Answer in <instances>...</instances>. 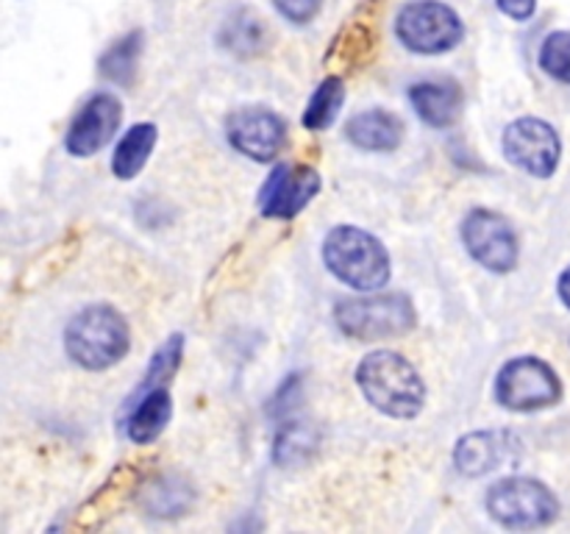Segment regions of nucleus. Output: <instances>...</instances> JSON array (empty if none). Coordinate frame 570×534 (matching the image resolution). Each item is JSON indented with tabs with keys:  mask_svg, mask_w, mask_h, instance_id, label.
<instances>
[{
	"mask_svg": "<svg viewBox=\"0 0 570 534\" xmlns=\"http://www.w3.org/2000/svg\"><path fill=\"white\" fill-rule=\"evenodd\" d=\"M495 6H499L501 14L515 22L532 20L534 11H538V0H495Z\"/></svg>",
	"mask_w": 570,
	"mask_h": 534,
	"instance_id": "cd10ccee",
	"label": "nucleus"
},
{
	"mask_svg": "<svg viewBox=\"0 0 570 534\" xmlns=\"http://www.w3.org/2000/svg\"><path fill=\"white\" fill-rule=\"evenodd\" d=\"M538 65L546 76L570 87V31H554L543 39Z\"/></svg>",
	"mask_w": 570,
	"mask_h": 534,
	"instance_id": "b1692460",
	"label": "nucleus"
},
{
	"mask_svg": "<svg viewBox=\"0 0 570 534\" xmlns=\"http://www.w3.org/2000/svg\"><path fill=\"white\" fill-rule=\"evenodd\" d=\"M142 44H145V33L139 31H128L126 37L117 39L111 48L104 50V56L98 59V72L100 78L111 83H120V87H128L134 81V72H137L139 56H142Z\"/></svg>",
	"mask_w": 570,
	"mask_h": 534,
	"instance_id": "6ab92c4d",
	"label": "nucleus"
},
{
	"mask_svg": "<svg viewBox=\"0 0 570 534\" xmlns=\"http://www.w3.org/2000/svg\"><path fill=\"white\" fill-rule=\"evenodd\" d=\"M328 270L360 293H379L390 281V254L373 234L356 226H334L323 239Z\"/></svg>",
	"mask_w": 570,
	"mask_h": 534,
	"instance_id": "7ed1b4c3",
	"label": "nucleus"
},
{
	"mask_svg": "<svg viewBox=\"0 0 570 534\" xmlns=\"http://www.w3.org/2000/svg\"><path fill=\"white\" fill-rule=\"evenodd\" d=\"M337 44H340L337 48L340 56H343L345 61H351L354 67H360L362 61H367V56L373 53V44H376V39H373L371 28L354 22V26H348L343 33H340Z\"/></svg>",
	"mask_w": 570,
	"mask_h": 534,
	"instance_id": "393cba45",
	"label": "nucleus"
},
{
	"mask_svg": "<svg viewBox=\"0 0 570 534\" xmlns=\"http://www.w3.org/2000/svg\"><path fill=\"white\" fill-rule=\"evenodd\" d=\"M317 428L304 421H284L278 428L276 439H273V462L282 467H298L317 451Z\"/></svg>",
	"mask_w": 570,
	"mask_h": 534,
	"instance_id": "aec40b11",
	"label": "nucleus"
},
{
	"mask_svg": "<svg viewBox=\"0 0 570 534\" xmlns=\"http://www.w3.org/2000/svg\"><path fill=\"white\" fill-rule=\"evenodd\" d=\"M223 48L232 50L234 56H256L267 44V28L254 9H237L220 28Z\"/></svg>",
	"mask_w": 570,
	"mask_h": 534,
	"instance_id": "a211bd4d",
	"label": "nucleus"
},
{
	"mask_svg": "<svg viewBox=\"0 0 570 534\" xmlns=\"http://www.w3.org/2000/svg\"><path fill=\"white\" fill-rule=\"evenodd\" d=\"M131 348L126 317L106 304L76 312L65 328V350L83 370H109Z\"/></svg>",
	"mask_w": 570,
	"mask_h": 534,
	"instance_id": "f03ea898",
	"label": "nucleus"
},
{
	"mask_svg": "<svg viewBox=\"0 0 570 534\" xmlns=\"http://www.w3.org/2000/svg\"><path fill=\"white\" fill-rule=\"evenodd\" d=\"M495 400L510 412H540L560 404V373L540 356H515L495 376Z\"/></svg>",
	"mask_w": 570,
	"mask_h": 534,
	"instance_id": "0eeeda50",
	"label": "nucleus"
},
{
	"mask_svg": "<svg viewBox=\"0 0 570 534\" xmlns=\"http://www.w3.org/2000/svg\"><path fill=\"white\" fill-rule=\"evenodd\" d=\"M287 134V120L265 106H245L226 117V137L232 148L262 165L282 154Z\"/></svg>",
	"mask_w": 570,
	"mask_h": 534,
	"instance_id": "9d476101",
	"label": "nucleus"
},
{
	"mask_svg": "<svg viewBox=\"0 0 570 534\" xmlns=\"http://www.w3.org/2000/svg\"><path fill=\"white\" fill-rule=\"evenodd\" d=\"M557 295H560L562 304L570 309V265L560 273V278H557Z\"/></svg>",
	"mask_w": 570,
	"mask_h": 534,
	"instance_id": "c85d7f7f",
	"label": "nucleus"
},
{
	"mask_svg": "<svg viewBox=\"0 0 570 534\" xmlns=\"http://www.w3.org/2000/svg\"><path fill=\"white\" fill-rule=\"evenodd\" d=\"M273 6H276L284 20L295 22V26H306L317 17L323 0H273Z\"/></svg>",
	"mask_w": 570,
	"mask_h": 534,
	"instance_id": "a878e982",
	"label": "nucleus"
},
{
	"mask_svg": "<svg viewBox=\"0 0 570 534\" xmlns=\"http://www.w3.org/2000/svg\"><path fill=\"white\" fill-rule=\"evenodd\" d=\"M490 517L504 528H543L560 517V498L532 476H507L484 495Z\"/></svg>",
	"mask_w": 570,
	"mask_h": 534,
	"instance_id": "39448f33",
	"label": "nucleus"
},
{
	"mask_svg": "<svg viewBox=\"0 0 570 534\" xmlns=\"http://www.w3.org/2000/svg\"><path fill=\"white\" fill-rule=\"evenodd\" d=\"M156 139H159V131H156L154 122H137L134 128H128L120 142H117L115 154H111V172H115V178L131 181L148 165L150 154L156 148Z\"/></svg>",
	"mask_w": 570,
	"mask_h": 534,
	"instance_id": "f3484780",
	"label": "nucleus"
},
{
	"mask_svg": "<svg viewBox=\"0 0 570 534\" xmlns=\"http://www.w3.org/2000/svg\"><path fill=\"white\" fill-rule=\"evenodd\" d=\"M415 115L432 128H451L462 117L465 95L454 81H417L410 87Z\"/></svg>",
	"mask_w": 570,
	"mask_h": 534,
	"instance_id": "4468645a",
	"label": "nucleus"
},
{
	"mask_svg": "<svg viewBox=\"0 0 570 534\" xmlns=\"http://www.w3.org/2000/svg\"><path fill=\"white\" fill-rule=\"evenodd\" d=\"M298 389H301V376H298V373H293V376H287V382L282 384V389L273 395L267 412H271V415H276V417L278 415H289V409L298 404Z\"/></svg>",
	"mask_w": 570,
	"mask_h": 534,
	"instance_id": "bb28decb",
	"label": "nucleus"
},
{
	"mask_svg": "<svg viewBox=\"0 0 570 534\" xmlns=\"http://www.w3.org/2000/svg\"><path fill=\"white\" fill-rule=\"evenodd\" d=\"M128 417L122 423V432L134 445H150L161 437L173 417V398L167 387H156L150 393L139 395L137 400L126 406Z\"/></svg>",
	"mask_w": 570,
	"mask_h": 534,
	"instance_id": "2eb2a0df",
	"label": "nucleus"
},
{
	"mask_svg": "<svg viewBox=\"0 0 570 534\" xmlns=\"http://www.w3.org/2000/svg\"><path fill=\"white\" fill-rule=\"evenodd\" d=\"M343 103H345L343 78H340V76L323 78V81L317 83L315 92H312V98H309V103H306L301 122H304L306 131H326V128L332 126L334 120H337Z\"/></svg>",
	"mask_w": 570,
	"mask_h": 534,
	"instance_id": "412c9836",
	"label": "nucleus"
},
{
	"mask_svg": "<svg viewBox=\"0 0 570 534\" xmlns=\"http://www.w3.org/2000/svg\"><path fill=\"white\" fill-rule=\"evenodd\" d=\"M181 356H184V337L181 334H173V337H167L165 343H161V348L150 356L148 370H145L142 382H139V387L131 393L128 404L137 400L139 395L150 393V389L167 387V382H170V378L176 376L178 367H181Z\"/></svg>",
	"mask_w": 570,
	"mask_h": 534,
	"instance_id": "4be33fe9",
	"label": "nucleus"
},
{
	"mask_svg": "<svg viewBox=\"0 0 570 534\" xmlns=\"http://www.w3.org/2000/svg\"><path fill=\"white\" fill-rule=\"evenodd\" d=\"M334 323L345 337L390 339L404 337L415 328L417 315L404 293H376L362 298H343L334 306Z\"/></svg>",
	"mask_w": 570,
	"mask_h": 534,
	"instance_id": "20e7f679",
	"label": "nucleus"
},
{
	"mask_svg": "<svg viewBox=\"0 0 570 534\" xmlns=\"http://www.w3.org/2000/svg\"><path fill=\"white\" fill-rule=\"evenodd\" d=\"M354 378L367 404L395 421H412L426 406V384L399 350H371L356 365Z\"/></svg>",
	"mask_w": 570,
	"mask_h": 534,
	"instance_id": "f257e3e1",
	"label": "nucleus"
},
{
	"mask_svg": "<svg viewBox=\"0 0 570 534\" xmlns=\"http://www.w3.org/2000/svg\"><path fill=\"white\" fill-rule=\"evenodd\" d=\"M462 243L473 261L490 273L515 270L518 265V234L504 215L493 209H471L462 220Z\"/></svg>",
	"mask_w": 570,
	"mask_h": 534,
	"instance_id": "1a4fd4ad",
	"label": "nucleus"
},
{
	"mask_svg": "<svg viewBox=\"0 0 570 534\" xmlns=\"http://www.w3.org/2000/svg\"><path fill=\"white\" fill-rule=\"evenodd\" d=\"M345 139L360 150L390 154L404 139V122L387 109H367L345 122Z\"/></svg>",
	"mask_w": 570,
	"mask_h": 534,
	"instance_id": "dca6fc26",
	"label": "nucleus"
},
{
	"mask_svg": "<svg viewBox=\"0 0 570 534\" xmlns=\"http://www.w3.org/2000/svg\"><path fill=\"white\" fill-rule=\"evenodd\" d=\"M395 37L410 53L440 56L465 39V22L440 0H412L395 17Z\"/></svg>",
	"mask_w": 570,
	"mask_h": 534,
	"instance_id": "423d86ee",
	"label": "nucleus"
},
{
	"mask_svg": "<svg viewBox=\"0 0 570 534\" xmlns=\"http://www.w3.org/2000/svg\"><path fill=\"white\" fill-rule=\"evenodd\" d=\"M321 192V176L312 165H276L259 189V211L271 220H293Z\"/></svg>",
	"mask_w": 570,
	"mask_h": 534,
	"instance_id": "9b49d317",
	"label": "nucleus"
},
{
	"mask_svg": "<svg viewBox=\"0 0 570 534\" xmlns=\"http://www.w3.org/2000/svg\"><path fill=\"white\" fill-rule=\"evenodd\" d=\"M122 120V103L111 92H98L78 109L65 134V150L76 159L100 154L117 134Z\"/></svg>",
	"mask_w": 570,
	"mask_h": 534,
	"instance_id": "f8f14e48",
	"label": "nucleus"
},
{
	"mask_svg": "<svg viewBox=\"0 0 570 534\" xmlns=\"http://www.w3.org/2000/svg\"><path fill=\"white\" fill-rule=\"evenodd\" d=\"M518 439L510 432H471L454 448V465L462 476H484L512 459Z\"/></svg>",
	"mask_w": 570,
	"mask_h": 534,
	"instance_id": "ddd939ff",
	"label": "nucleus"
},
{
	"mask_svg": "<svg viewBox=\"0 0 570 534\" xmlns=\"http://www.w3.org/2000/svg\"><path fill=\"white\" fill-rule=\"evenodd\" d=\"M145 510L150 515H181L187 504L193 501L189 487H184L178 478H159L150 490H145Z\"/></svg>",
	"mask_w": 570,
	"mask_h": 534,
	"instance_id": "5701e85b",
	"label": "nucleus"
},
{
	"mask_svg": "<svg viewBox=\"0 0 570 534\" xmlns=\"http://www.w3.org/2000/svg\"><path fill=\"white\" fill-rule=\"evenodd\" d=\"M501 148L510 165L532 178H551L562 159L560 134L540 117H518L515 122H510L504 128Z\"/></svg>",
	"mask_w": 570,
	"mask_h": 534,
	"instance_id": "6e6552de",
	"label": "nucleus"
}]
</instances>
